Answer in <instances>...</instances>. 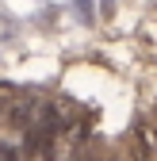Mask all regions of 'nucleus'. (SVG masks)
Instances as JSON below:
<instances>
[{"instance_id": "nucleus-1", "label": "nucleus", "mask_w": 157, "mask_h": 161, "mask_svg": "<svg viewBox=\"0 0 157 161\" xmlns=\"http://www.w3.org/2000/svg\"><path fill=\"white\" fill-rule=\"evenodd\" d=\"M0 161H23V153L12 150V146H0Z\"/></svg>"}]
</instances>
